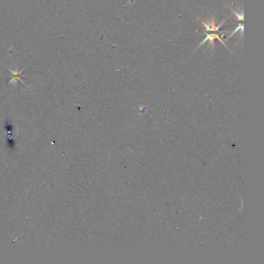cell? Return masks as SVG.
<instances>
[{"mask_svg":"<svg viewBox=\"0 0 264 264\" xmlns=\"http://www.w3.org/2000/svg\"><path fill=\"white\" fill-rule=\"evenodd\" d=\"M239 30H241V33H242V35L243 34V31H244V26H243V23H240V24H239V25H238V27H237V28H236V30H235L233 32V33H231V34H230L229 36H228V38H226V39H225V40H228V39H229L230 37H232V36H233V35L235 34V33H237L238 31H239Z\"/></svg>","mask_w":264,"mask_h":264,"instance_id":"3","label":"cell"},{"mask_svg":"<svg viewBox=\"0 0 264 264\" xmlns=\"http://www.w3.org/2000/svg\"><path fill=\"white\" fill-rule=\"evenodd\" d=\"M227 6L228 7V8L230 9V10H232V12H233V13H234L235 15H236V16H237V18H238V20H240V21H243V19H244V14H243V10H242V13H238V12H236V11H235L234 10H233V8H232L231 6H229L228 5H227Z\"/></svg>","mask_w":264,"mask_h":264,"instance_id":"4","label":"cell"},{"mask_svg":"<svg viewBox=\"0 0 264 264\" xmlns=\"http://www.w3.org/2000/svg\"><path fill=\"white\" fill-rule=\"evenodd\" d=\"M136 2V0H129L127 2V4H126V6H124V7H126V6L128 5H132V4H134Z\"/></svg>","mask_w":264,"mask_h":264,"instance_id":"5","label":"cell"},{"mask_svg":"<svg viewBox=\"0 0 264 264\" xmlns=\"http://www.w3.org/2000/svg\"><path fill=\"white\" fill-rule=\"evenodd\" d=\"M225 19H224L223 21H222V23H220L219 24L218 26H216V24H215V19L214 18H212V21H211V23H206L203 22V21H201V23H202L203 25L204 26V27H205L206 29V31H219V28H220L222 26V24L225 23Z\"/></svg>","mask_w":264,"mask_h":264,"instance_id":"2","label":"cell"},{"mask_svg":"<svg viewBox=\"0 0 264 264\" xmlns=\"http://www.w3.org/2000/svg\"><path fill=\"white\" fill-rule=\"evenodd\" d=\"M205 33V34H206V37L204 38V39L203 40L201 41V43H200V44L198 46V47H197L196 49H198V47H201V46L202 45V44H204V43L206 42V41L208 40V41H210V43H211V47H212V50H214V48H215L214 41H215V40H216V39L219 40L220 41V42H222V44H224V45H225V47H226L227 48H228V46H227L226 44H225V43L224 42L223 40H222V38L220 37V36H219V33H207V32H205V33Z\"/></svg>","mask_w":264,"mask_h":264,"instance_id":"1","label":"cell"}]
</instances>
